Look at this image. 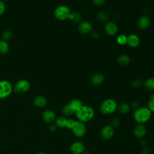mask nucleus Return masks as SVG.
<instances>
[{
  "instance_id": "1",
  "label": "nucleus",
  "mask_w": 154,
  "mask_h": 154,
  "mask_svg": "<svg viewBox=\"0 0 154 154\" xmlns=\"http://www.w3.org/2000/svg\"><path fill=\"white\" fill-rule=\"evenodd\" d=\"M75 114L79 121L85 123L93 119L94 116V110L90 106L83 105L75 112Z\"/></svg>"
},
{
  "instance_id": "2",
  "label": "nucleus",
  "mask_w": 154,
  "mask_h": 154,
  "mask_svg": "<svg viewBox=\"0 0 154 154\" xmlns=\"http://www.w3.org/2000/svg\"><path fill=\"white\" fill-rule=\"evenodd\" d=\"M152 112L147 107H138L134 112V119L138 124H144L151 118Z\"/></svg>"
},
{
  "instance_id": "3",
  "label": "nucleus",
  "mask_w": 154,
  "mask_h": 154,
  "mask_svg": "<svg viewBox=\"0 0 154 154\" xmlns=\"http://www.w3.org/2000/svg\"><path fill=\"white\" fill-rule=\"evenodd\" d=\"M118 108L116 101L113 99H106L104 100L99 106L100 111L105 115L114 113Z\"/></svg>"
},
{
  "instance_id": "4",
  "label": "nucleus",
  "mask_w": 154,
  "mask_h": 154,
  "mask_svg": "<svg viewBox=\"0 0 154 154\" xmlns=\"http://www.w3.org/2000/svg\"><path fill=\"white\" fill-rule=\"evenodd\" d=\"M71 11L70 8L64 5L58 6L54 10V14L56 19L60 20H64L69 19Z\"/></svg>"
},
{
  "instance_id": "5",
  "label": "nucleus",
  "mask_w": 154,
  "mask_h": 154,
  "mask_svg": "<svg viewBox=\"0 0 154 154\" xmlns=\"http://www.w3.org/2000/svg\"><path fill=\"white\" fill-rule=\"evenodd\" d=\"M13 91L11 83L7 80L0 81V99L8 97Z\"/></svg>"
},
{
  "instance_id": "6",
  "label": "nucleus",
  "mask_w": 154,
  "mask_h": 154,
  "mask_svg": "<svg viewBox=\"0 0 154 154\" xmlns=\"http://www.w3.org/2000/svg\"><path fill=\"white\" fill-rule=\"evenodd\" d=\"M71 130L75 136L80 138L85 135L87 131V128L84 123L77 120L75 122V125Z\"/></svg>"
},
{
  "instance_id": "7",
  "label": "nucleus",
  "mask_w": 154,
  "mask_h": 154,
  "mask_svg": "<svg viewBox=\"0 0 154 154\" xmlns=\"http://www.w3.org/2000/svg\"><path fill=\"white\" fill-rule=\"evenodd\" d=\"M30 87V84L26 79H20L14 85V90L16 93L18 94H22L26 93Z\"/></svg>"
},
{
  "instance_id": "8",
  "label": "nucleus",
  "mask_w": 154,
  "mask_h": 154,
  "mask_svg": "<svg viewBox=\"0 0 154 154\" xmlns=\"http://www.w3.org/2000/svg\"><path fill=\"white\" fill-rule=\"evenodd\" d=\"M102 137L105 140H109L113 138L114 135V128L111 125L104 126L100 131Z\"/></svg>"
},
{
  "instance_id": "9",
  "label": "nucleus",
  "mask_w": 154,
  "mask_h": 154,
  "mask_svg": "<svg viewBox=\"0 0 154 154\" xmlns=\"http://www.w3.org/2000/svg\"><path fill=\"white\" fill-rule=\"evenodd\" d=\"M85 145L81 141L73 142L70 147V152L73 154H82L85 151Z\"/></svg>"
},
{
  "instance_id": "10",
  "label": "nucleus",
  "mask_w": 154,
  "mask_h": 154,
  "mask_svg": "<svg viewBox=\"0 0 154 154\" xmlns=\"http://www.w3.org/2000/svg\"><path fill=\"white\" fill-rule=\"evenodd\" d=\"M147 129L143 124H138L134 129V135L138 139L143 138L146 134Z\"/></svg>"
},
{
  "instance_id": "11",
  "label": "nucleus",
  "mask_w": 154,
  "mask_h": 154,
  "mask_svg": "<svg viewBox=\"0 0 154 154\" xmlns=\"http://www.w3.org/2000/svg\"><path fill=\"white\" fill-rule=\"evenodd\" d=\"M104 29H105V32L108 35H111V36L116 35L118 31V28H117V25L112 21L107 22L105 24Z\"/></svg>"
},
{
  "instance_id": "12",
  "label": "nucleus",
  "mask_w": 154,
  "mask_h": 154,
  "mask_svg": "<svg viewBox=\"0 0 154 154\" xmlns=\"http://www.w3.org/2000/svg\"><path fill=\"white\" fill-rule=\"evenodd\" d=\"M78 29L81 33L87 34L92 31L93 26L89 22L83 21L79 23Z\"/></svg>"
},
{
  "instance_id": "13",
  "label": "nucleus",
  "mask_w": 154,
  "mask_h": 154,
  "mask_svg": "<svg viewBox=\"0 0 154 154\" xmlns=\"http://www.w3.org/2000/svg\"><path fill=\"white\" fill-rule=\"evenodd\" d=\"M151 23L150 19L147 16H142L137 20V26L141 29L147 28Z\"/></svg>"
},
{
  "instance_id": "14",
  "label": "nucleus",
  "mask_w": 154,
  "mask_h": 154,
  "mask_svg": "<svg viewBox=\"0 0 154 154\" xmlns=\"http://www.w3.org/2000/svg\"><path fill=\"white\" fill-rule=\"evenodd\" d=\"M55 114L51 109H46L44 111L42 114L43 120L46 123H52L55 120Z\"/></svg>"
},
{
  "instance_id": "15",
  "label": "nucleus",
  "mask_w": 154,
  "mask_h": 154,
  "mask_svg": "<svg viewBox=\"0 0 154 154\" xmlns=\"http://www.w3.org/2000/svg\"><path fill=\"white\" fill-rule=\"evenodd\" d=\"M140 42L139 37L135 34H131L127 36V44L131 48L137 47Z\"/></svg>"
},
{
  "instance_id": "16",
  "label": "nucleus",
  "mask_w": 154,
  "mask_h": 154,
  "mask_svg": "<svg viewBox=\"0 0 154 154\" xmlns=\"http://www.w3.org/2000/svg\"><path fill=\"white\" fill-rule=\"evenodd\" d=\"M104 81V76L100 73H97L93 75L91 78V82L94 85H99L103 83Z\"/></svg>"
},
{
  "instance_id": "17",
  "label": "nucleus",
  "mask_w": 154,
  "mask_h": 154,
  "mask_svg": "<svg viewBox=\"0 0 154 154\" xmlns=\"http://www.w3.org/2000/svg\"><path fill=\"white\" fill-rule=\"evenodd\" d=\"M33 103L37 107L42 108L46 105L47 100L43 96H37L34 99Z\"/></svg>"
},
{
  "instance_id": "18",
  "label": "nucleus",
  "mask_w": 154,
  "mask_h": 154,
  "mask_svg": "<svg viewBox=\"0 0 154 154\" xmlns=\"http://www.w3.org/2000/svg\"><path fill=\"white\" fill-rule=\"evenodd\" d=\"M130 62V57L127 54H122L117 58V63L119 65L125 66L128 65Z\"/></svg>"
},
{
  "instance_id": "19",
  "label": "nucleus",
  "mask_w": 154,
  "mask_h": 154,
  "mask_svg": "<svg viewBox=\"0 0 154 154\" xmlns=\"http://www.w3.org/2000/svg\"><path fill=\"white\" fill-rule=\"evenodd\" d=\"M69 104L73 109V110L75 111V112L83 106L81 100L78 99H73L72 100H70Z\"/></svg>"
},
{
  "instance_id": "20",
  "label": "nucleus",
  "mask_w": 154,
  "mask_h": 154,
  "mask_svg": "<svg viewBox=\"0 0 154 154\" xmlns=\"http://www.w3.org/2000/svg\"><path fill=\"white\" fill-rule=\"evenodd\" d=\"M62 113L64 116H71L75 113V111L72 108L69 103L65 105L62 108Z\"/></svg>"
},
{
  "instance_id": "21",
  "label": "nucleus",
  "mask_w": 154,
  "mask_h": 154,
  "mask_svg": "<svg viewBox=\"0 0 154 154\" xmlns=\"http://www.w3.org/2000/svg\"><path fill=\"white\" fill-rule=\"evenodd\" d=\"M9 44L7 41L0 40V53L1 54H6L9 51Z\"/></svg>"
},
{
  "instance_id": "22",
  "label": "nucleus",
  "mask_w": 154,
  "mask_h": 154,
  "mask_svg": "<svg viewBox=\"0 0 154 154\" xmlns=\"http://www.w3.org/2000/svg\"><path fill=\"white\" fill-rule=\"evenodd\" d=\"M67 119L65 116H61L55 119V125L59 128L66 127Z\"/></svg>"
},
{
  "instance_id": "23",
  "label": "nucleus",
  "mask_w": 154,
  "mask_h": 154,
  "mask_svg": "<svg viewBox=\"0 0 154 154\" xmlns=\"http://www.w3.org/2000/svg\"><path fill=\"white\" fill-rule=\"evenodd\" d=\"M119 111L122 113V114H127L130 111L131 109V106L130 105H129L127 103L123 102L120 103L119 106H118V108Z\"/></svg>"
},
{
  "instance_id": "24",
  "label": "nucleus",
  "mask_w": 154,
  "mask_h": 154,
  "mask_svg": "<svg viewBox=\"0 0 154 154\" xmlns=\"http://www.w3.org/2000/svg\"><path fill=\"white\" fill-rule=\"evenodd\" d=\"M69 19L74 23H79L81 20V16L77 11L71 12L69 17Z\"/></svg>"
},
{
  "instance_id": "25",
  "label": "nucleus",
  "mask_w": 154,
  "mask_h": 154,
  "mask_svg": "<svg viewBox=\"0 0 154 154\" xmlns=\"http://www.w3.org/2000/svg\"><path fill=\"white\" fill-rule=\"evenodd\" d=\"M144 85L147 90L154 91V78H150L146 80Z\"/></svg>"
},
{
  "instance_id": "26",
  "label": "nucleus",
  "mask_w": 154,
  "mask_h": 154,
  "mask_svg": "<svg viewBox=\"0 0 154 154\" xmlns=\"http://www.w3.org/2000/svg\"><path fill=\"white\" fill-rule=\"evenodd\" d=\"M117 43L120 45H125L127 44V35L120 34L116 38Z\"/></svg>"
},
{
  "instance_id": "27",
  "label": "nucleus",
  "mask_w": 154,
  "mask_h": 154,
  "mask_svg": "<svg viewBox=\"0 0 154 154\" xmlns=\"http://www.w3.org/2000/svg\"><path fill=\"white\" fill-rule=\"evenodd\" d=\"M97 18L100 21H106L108 19V14L103 11H99L97 13Z\"/></svg>"
},
{
  "instance_id": "28",
  "label": "nucleus",
  "mask_w": 154,
  "mask_h": 154,
  "mask_svg": "<svg viewBox=\"0 0 154 154\" xmlns=\"http://www.w3.org/2000/svg\"><path fill=\"white\" fill-rule=\"evenodd\" d=\"M12 35H13V34H12L11 31L9 29H7L2 32V40L7 41L12 37Z\"/></svg>"
},
{
  "instance_id": "29",
  "label": "nucleus",
  "mask_w": 154,
  "mask_h": 154,
  "mask_svg": "<svg viewBox=\"0 0 154 154\" xmlns=\"http://www.w3.org/2000/svg\"><path fill=\"white\" fill-rule=\"evenodd\" d=\"M142 84L141 81L139 79H135L132 82V86L135 88H138L141 87Z\"/></svg>"
},
{
  "instance_id": "30",
  "label": "nucleus",
  "mask_w": 154,
  "mask_h": 154,
  "mask_svg": "<svg viewBox=\"0 0 154 154\" xmlns=\"http://www.w3.org/2000/svg\"><path fill=\"white\" fill-rule=\"evenodd\" d=\"M113 128H117L120 125V120L117 118H114L111 121V125H110Z\"/></svg>"
},
{
  "instance_id": "31",
  "label": "nucleus",
  "mask_w": 154,
  "mask_h": 154,
  "mask_svg": "<svg viewBox=\"0 0 154 154\" xmlns=\"http://www.w3.org/2000/svg\"><path fill=\"white\" fill-rule=\"evenodd\" d=\"M75 122L76 121L75 120H73V119H67L66 128L69 129H72V128H73V126L75 125Z\"/></svg>"
},
{
  "instance_id": "32",
  "label": "nucleus",
  "mask_w": 154,
  "mask_h": 154,
  "mask_svg": "<svg viewBox=\"0 0 154 154\" xmlns=\"http://www.w3.org/2000/svg\"><path fill=\"white\" fill-rule=\"evenodd\" d=\"M5 9H6L5 4L4 2V1L0 0V16H1L5 13Z\"/></svg>"
},
{
  "instance_id": "33",
  "label": "nucleus",
  "mask_w": 154,
  "mask_h": 154,
  "mask_svg": "<svg viewBox=\"0 0 154 154\" xmlns=\"http://www.w3.org/2000/svg\"><path fill=\"white\" fill-rule=\"evenodd\" d=\"M92 2L96 6H102L105 3L106 0H92Z\"/></svg>"
},
{
  "instance_id": "34",
  "label": "nucleus",
  "mask_w": 154,
  "mask_h": 154,
  "mask_svg": "<svg viewBox=\"0 0 154 154\" xmlns=\"http://www.w3.org/2000/svg\"><path fill=\"white\" fill-rule=\"evenodd\" d=\"M147 107L149 108V109L151 112H154V102L153 101L149 100L148 103H147Z\"/></svg>"
},
{
  "instance_id": "35",
  "label": "nucleus",
  "mask_w": 154,
  "mask_h": 154,
  "mask_svg": "<svg viewBox=\"0 0 154 154\" xmlns=\"http://www.w3.org/2000/svg\"><path fill=\"white\" fill-rule=\"evenodd\" d=\"M152 150L149 147L146 146L141 150V154H151Z\"/></svg>"
},
{
  "instance_id": "36",
  "label": "nucleus",
  "mask_w": 154,
  "mask_h": 154,
  "mask_svg": "<svg viewBox=\"0 0 154 154\" xmlns=\"http://www.w3.org/2000/svg\"><path fill=\"white\" fill-rule=\"evenodd\" d=\"M130 106H131V108H134L135 109H136L137 108H138V103L136 101H133L131 102V105H130Z\"/></svg>"
},
{
  "instance_id": "37",
  "label": "nucleus",
  "mask_w": 154,
  "mask_h": 154,
  "mask_svg": "<svg viewBox=\"0 0 154 154\" xmlns=\"http://www.w3.org/2000/svg\"><path fill=\"white\" fill-rule=\"evenodd\" d=\"M99 33L96 31H92L91 32V37L93 38H98L99 37Z\"/></svg>"
},
{
  "instance_id": "38",
  "label": "nucleus",
  "mask_w": 154,
  "mask_h": 154,
  "mask_svg": "<svg viewBox=\"0 0 154 154\" xmlns=\"http://www.w3.org/2000/svg\"><path fill=\"white\" fill-rule=\"evenodd\" d=\"M56 125H51L50 126V127H49V129H50V131H52V132H54V131H55V130H56Z\"/></svg>"
},
{
  "instance_id": "39",
  "label": "nucleus",
  "mask_w": 154,
  "mask_h": 154,
  "mask_svg": "<svg viewBox=\"0 0 154 154\" xmlns=\"http://www.w3.org/2000/svg\"><path fill=\"white\" fill-rule=\"evenodd\" d=\"M140 144H141V146H144V145L146 144V141H145V140H144V139L141 138V139H140Z\"/></svg>"
},
{
  "instance_id": "40",
  "label": "nucleus",
  "mask_w": 154,
  "mask_h": 154,
  "mask_svg": "<svg viewBox=\"0 0 154 154\" xmlns=\"http://www.w3.org/2000/svg\"><path fill=\"white\" fill-rule=\"evenodd\" d=\"M149 100H152V101L154 102V93H152V94L150 96V99H149Z\"/></svg>"
},
{
  "instance_id": "41",
  "label": "nucleus",
  "mask_w": 154,
  "mask_h": 154,
  "mask_svg": "<svg viewBox=\"0 0 154 154\" xmlns=\"http://www.w3.org/2000/svg\"><path fill=\"white\" fill-rule=\"evenodd\" d=\"M37 154H46V153H45V152H39V153H38Z\"/></svg>"
},
{
  "instance_id": "42",
  "label": "nucleus",
  "mask_w": 154,
  "mask_h": 154,
  "mask_svg": "<svg viewBox=\"0 0 154 154\" xmlns=\"http://www.w3.org/2000/svg\"><path fill=\"white\" fill-rule=\"evenodd\" d=\"M82 154H90V153L89 152H84Z\"/></svg>"
},
{
  "instance_id": "43",
  "label": "nucleus",
  "mask_w": 154,
  "mask_h": 154,
  "mask_svg": "<svg viewBox=\"0 0 154 154\" xmlns=\"http://www.w3.org/2000/svg\"><path fill=\"white\" fill-rule=\"evenodd\" d=\"M1 1H8V0H1Z\"/></svg>"
}]
</instances>
